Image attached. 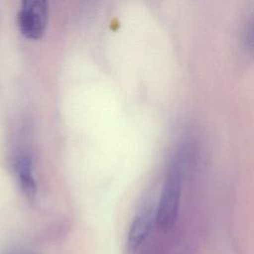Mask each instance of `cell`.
<instances>
[{
    "label": "cell",
    "instance_id": "7a4b0ae2",
    "mask_svg": "<svg viewBox=\"0 0 254 254\" xmlns=\"http://www.w3.org/2000/svg\"><path fill=\"white\" fill-rule=\"evenodd\" d=\"M49 18V4L46 0H24L17 14V22L22 34L38 39L43 36Z\"/></svg>",
    "mask_w": 254,
    "mask_h": 254
},
{
    "label": "cell",
    "instance_id": "6da1fadb",
    "mask_svg": "<svg viewBox=\"0 0 254 254\" xmlns=\"http://www.w3.org/2000/svg\"><path fill=\"white\" fill-rule=\"evenodd\" d=\"M182 176V161L180 156H176L169 167L156 209V223L164 231L174 227L179 215Z\"/></svg>",
    "mask_w": 254,
    "mask_h": 254
},
{
    "label": "cell",
    "instance_id": "277c9868",
    "mask_svg": "<svg viewBox=\"0 0 254 254\" xmlns=\"http://www.w3.org/2000/svg\"><path fill=\"white\" fill-rule=\"evenodd\" d=\"M15 169L23 192L28 197H34L37 192V183L33 175V162L31 156L27 154L19 156L15 164Z\"/></svg>",
    "mask_w": 254,
    "mask_h": 254
},
{
    "label": "cell",
    "instance_id": "3957f363",
    "mask_svg": "<svg viewBox=\"0 0 254 254\" xmlns=\"http://www.w3.org/2000/svg\"><path fill=\"white\" fill-rule=\"evenodd\" d=\"M154 221L156 222V211L149 206L145 207L134 216L127 238L130 250L137 249L144 242L152 229Z\"/></svg>",
    "mask_w": 254,
    "mask_h": 254
},
{
    "label": "cell",
    "instance_id": "5b68a950",
    "mask_svg": "<svg viewBox=\"0 0 254 254\" xmlns=\"http://www.w3.org/2000/svg\"><path fill=\"white\" fill-rule=\"evenodd\" d=\"M246 44L254 49V16L248 23V27L246 30Z\"/></svg>",
    "mask_w": 254,
    "mask_h": 254
}]
</instances>
